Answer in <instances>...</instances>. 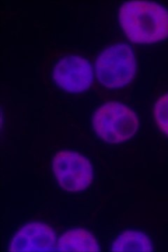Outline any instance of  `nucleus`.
I'll use <instances>...</instances> for the list:
<instances>
[{"instance_id":"8","label":"nucleus","mask_w":168,"mask_h":252,"mask_svg":"<svg viewBox=\"0 0 168 252\" xmlns=\"http://www.w3.org/2000/svg\"><path fill=\"white\" fill-rule=\"evenodd\" d=\"M112 252H152L154 250L150 239L137 230H126L116 238L111 245Z\"/></svg>"},{"instance_id":"2","label":"nucleus","mask_w":168,"mask_h":252,"mask_svg":"<svg viewBox=\"0 0 168 252\" xmlns=\"http://www.w3.org/2000/svg\"><path fill=\"white\" fill-rule=\"evenodd\" d=\"M92 124L97 135L110 144L130 140L137 132L139 120L129 107L119 102L103 104L93 114Z\"/></svg>"},{"instance_id":"5","label":"nucleus","mask_w":168,"mask_h":252,"mask_svg":"<svg viewBox=\"0 0 168 252\" xmlns=\"http://www.w3.org/2000/svg\"><path fill=\"white\" fill-rule=\"evenodd\" d=\"M53 76L58 86L69 93L84 92L91 87L93 81L91 64L87 60L76 56L61 60Z\"/></svg>"},{"instance_id":"3","label":"nucleus","mask_w":168,"mask_h":252,"mask_svg":"<svg viewBox=\"0 0 168 252\" xmlns=\"http://www.w3.org/2000/svg\"><path fill=\"white\" fill-rule=\"evenodd\" d=\"M135 56L131 46L126 44H113L98 56L96 74L102 85L109 89L124 87L136 74Z\"/></svg>"},{"instance_id":"7","label":"nucleus","mask_w":168,"mask_h":252,"mask_svg":"<svg viewBox=\"0 0 168 252\" xmlns=\"http://www.w3.org/2000/svg\"><path fill=\"white\" fill-rule=\"evenodd\" d=\"M56 250L58 252L101 251L96 238L85 229H72L66 232L58 240Z\"/></svg>"},{"instance_id":"9","label":"nucleus","mask_w":168,"mask_h":252,"mask_svg":"<svg viewBox=\"0 0 168 252\" xmlns=\"http://www.w3.org/2000/svg\"><path fill=\"white\" fill-rule=\"evenodd\" d=\"M154 116L160 130L168 137V94L160 97L156 102Z\"/></svg>"},{"instance_id":"4","label":"nucleus","mask_w":168,"mask_h":252,"mask_svg":"<svg viewBox=\"0 0 168 252\" xmlns=\"http://www.w3.org/2000/svg\"><path fill=\"white\" fill-rule=\"evenodd\" d=\"M53 171L59 185L67 191L84 190L93 181L91 162L84 156L70 151H62L55 156Z\"/></svg>"},{"instance_id":"1","label":"nucleus","mask_w":168,"mask_h":252,"mask_svg":"<svg viewBox=\"0 0 168 252\" xmlns=\"http://www.w3.org/2000/svg\"><path fill=\"white\" fill-rule=\"evenodd\" d=\"M119 21L134 44H153L168 37V11L155 2L124 3L120 8Z\"/></svg>"},{"instance_id":"6","label":"nucleus","mask_w":168,"mask_h":252,"mask_svg":"<svg viewBox=\"0 0 168 252\" xmlns=\"http://www.w3.org/2000/svg\"><path fill=\"white\" fill-rule=\"evenodd\" d=\"M56 234L49 225L32 222L13 236L10 252H51L56 249Z\"/></svg>"}]
</instances>
